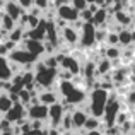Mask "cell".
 Segmentation results:
<instances>
[{
  "instance_id": "obj_1",
  "label": "cell",
  "mask_w": 135,
  "mask_h": 135,
  "mask_svg": "<svg viewBox=\"0 0 135 135\" xmlns=\"http://www.w3.org/2000/svg\"><path fill=\"white\" fill-rule=\"evenodd\" d=\"M56 75V69H48L45 67V63H38L36 65V70H34V77H36V87H45V89H50L51 84L55 82Z\"/></svg>"
},
{
  "instance_id": "obj_2",
  "label": "cell",
  "mask_w": 135,
  "mask_h": 135,
  "mask_svg": "<svg viewBox=\"0 0 135 135\" xmlns=\"http://www.w3.org/2000/svg\"><path fill=\"white\" fill-rule=\"evenodd\" d=\"M106 104H108V92L104 89H101V87L92 91V94H91V113H92V116L99 118L101 115H104Z\"/></svg>"
},
{
  "instance_id": "obj_3",
  "label": "cell",
  "mask_w": 135,
  "mask_h": 135,
  "mask_svg": "<svg viewBox=\"0 0 135 135\" xmlns=\"http://www.w3.org/2000/svg\"><path fill=\"white\" fill-rule=\"evenodd\" d=\"M60 91H62V94L65 96V101L67 103H80L84 99V92L79 91V87L74 86L70 80H62L60 82Z\"/></svg>"
},
{
  "instance_id": "obj_4",
  "label": "cell",
  "mask_w": 135,
  "mask_h": 135,
  "mask_svg": "<svg viewBox=\"0 0 135 135\" xmlns=\"http://www.w3.org/2000/svg\"><path fill=\"white\" fill-rule=\"evenodd\" d=\"M9 60L14 62V63H17V65H29V63L36 62V56L31 55V53L24 48H16L9 55Z\"/></svg>"
},
{
  "instance_id": "obj_5",
  "label": "cell",
  "mask_w": 135,
  "mask_h": 135,
  "mask_svg": "<svg viewBox=\"0 0 135 135\" xmlns=\"http://www.w3.org/2000/svg\"><path fill=\"white\" fill-rule=\"evenodd\" d=\"M63 116H65V108H63V104L55 103V104H51L48 108V118H50V122H51L53 128H56V127L62 123Z\"/></svg>"
},
{
  "instance_id": "obj_6",
  "label": "cell",
  "mask_w": 135,
  "mask_h": 135,
  "mask_svg": "<svg viewBox=\"0 0 135 135\" xmlns=\"http://www.w3.org/2000/svg\"><path fill=\"white\" fill-rule=\"evenodd\" d=\"M24 116H27V109L24 108V104H21V103H16V104L10 108V111L5 113V120H9L10 123L22 122Z\"/></svg>"
},
{
  "instance_id": "obj_7",
  "label": "cell",
  "mask_w": 135,
  "mask_h": 135,
  "mask_svg": "<svg viewBox=\"0 0 135 135\" xmlns=\"http://www.w3.org/2000/svg\"><path fill=\"white\" fill-rule=\"evenodd\" d=\"M96 41V29L92 22H84L80 29V43L84 46H91Z\"/></svg>"
},
{
  "instance_id": "obj_8",
  "label": "cell",
  "mask_w": 135,
  "mask_h": 135,
  "mask_svg": "<svg viewBox=\"0 0 135 135\" xmlns=\"http://www.w3.org/2000/svg\"><path fill=\"white\" fill-rule=\"evenodd\" d=\"M27 116H29L33 122H43L45 118H48V106L41 104V103H38V104H31L27 106Z\"/></svg>"
},
{
  "instance_id": "obj_9",
  "label": "cell",
  "mask_w": 135,
  "mask_h": 135,
  "mask_svg": "<svg viewBox=\"0 0 135 135\" xmlns=\"http://www.w3.org/2000/svg\"><path fill=\"white\" fill-rule=\"evenodd\" d=\"M58 17L62 21H70V22H75L79 19V10H75L72 5H60L58 7Z\"/></svg>"
},
{
  "instance_id": "obj_10",
  "label": "cell",
  "mask_w": 135,
  "mask_h": 135,
  "mask_svg": "<svg viewBox=\"0 0 135 135\" xmlns=\"http://www.w3.org/2000/svg\"><path fill=\"white\" fill-rule=\"evenodd\" d=\"M3 10H5V14H7V16H10L14 21H19L21 16L24 14L22 7H21L17 2H14V0H7V3H5V7H3Z\"/></svg>"
},
{
  "instance_id": "obj_11",
  "label": "cell",
  "mask_w": 135,
  "mask_h": 135,
  "mask_svg": "<svg viewBox=\"0 0 135 135\" xmlns=\"http://www.w3.org/2000/svg\"><path fill=\"white\" fill-rule=\"evenodd\" d=\"M87 113L80 111V109H75V111H72V125L75 127V128H82L84 125H86L87 122Z\"/></svg>"
},
{
  "instance_id": "obj_12",
  "label": "cell",
  "mask_w": 135,
  "mask_h": 135,
  "mask_svg": "<svg viewBox=\"0 0 135 135\" xmlns=\"http://www.w3.org/2000/svg\"><path fill=\"white\" fill-rule=\"evenodd\" d=\"M62 36H63V40H65V43L74 45V43L79 41V31L74 29V27H63L62 29Z\"/></svg>"
},
{
  "instance_id": "obj_13",
  "label": "cell",
  "mask_w": 135,
  "mask_h": 135,
  "mask_svg": "<svg viewBox=\"0 0 135 135\" xmlns=\"http://www.w3.org/2000/svg\"><path fill=\"white\" fill-rule=\"evenodd\" d=\"M38 98H40V103H41V104L48 106V108H50L51 104H55L56 101H58V99H56V92H53V91H50V89L43 91L40 96H38Z\"/></svg>"
},
{
  "instance_id": "obj_14",
  "label": "cell",
  "mask_w": 135,
  "mask_h": 135,
  "mask_svg": "<svg viewBox=\"0 0 135 135\" xmlns=\"http://www.w3.org/2000/svg\"><path fill=\"white\" fill-rule=\"evenodd\" d=\"M12 77L10 72V62L5 56H0V80H9Z\"/></svg>"
},
{
  "instance_id": "obj_15",
  "label": "cell",
  "mask_w": 135,
  "mask_h": 135,
  "mask_svg": "<svg viewBox=\"0 0 135 135\" xmlns=\"http://www.w3.org/2000/svg\"><path fill=\"white\" fill-rule=\"evenodd\" d=\"M12 106H14V101L10 99V96L5 94V92H0V113L5 115L7 111H10Z\"/></svg>"
},
{
  "instance_id": "obj_16",
  "label": "cell",
  "mask_w": 135,
  "mask_h": 135,
  "mask_svg": "<svg viewBox=\"0 0 135 135\" xmlns=\"http://www.w3.org/2000/svg\"><path fill=\"white\" fill-rule=\"evenodd\" d=\"M0 29H3L5 33H10L12 29H16V21L12 19L7 14H2V24H0Z\"/></svg>"
},
{
  "instance_id": "obj_17",
  "label": "cell",
  "mask_w": 135,
  "mask_h": 135,
  "mask_svg": "<svg viewBox=\"0 0 135 135\" xmlns=\"http://www.w3.org/2000/svg\"><path fill=\"white\" fill-rule=\"evenodd\" d=\"M106 21V10L104 9H98L94 14H92V24L98 26V24H103Z\"/></svg>"
},
{
  "instance_id": "obj_18",
  "label": "cell",
  "mask_w": 135,
  "mask_h": 135,
  "mask_svg": "<svg viewBox=\"0 0 135 135\" xmlns=\"http://www.w3.org/2000/svg\"><path fill=\"white\" fill-rule=\"evenodd\" d=\"M31 99H33V94H31V91L22 89V91L19 92V103H21V104L29 106V104H31Z\"/></svg>"
},
{
  "instance_id": "obj_19",
  "label": "cell",
  "mask_w": 135,
  "mask_h": 135,
  "mask_svg": "<svg viewBox=\"0 0 135 135\" xmlns=\"http://www.w3.org/2000/svg\"><path fill=\"white\" fill-rule=\"evenodd\" d=\"M118 40L122 45H128L130 41L133 40V33H130V31H120L118 33Z\"/></svg>"
},
{
  "instance_id": "obj_20",
  "label": "cell",
  "mask_w": 135,
  "mask_h": 135,
  "mask_svg": "<svg viewBox=\"0 0 135 135\" xmlns=\"http://www.w3.org/2000/svg\"><path fill=\"white\" fill-rule=\"evenodd\" d=\"M84 127H86V130H87V132H92V130H98V128H99V120L96 118V116H92V118L89 116Z\"/></svg>"
},
{
  "instance_id": "obj_21",
  "label": "cell",
  "mask_w": 135,
  "mask_h": 135,
  "mask_svg": "<svg viewBox=\"0 0 135 135\" xmlns=\"http://www.w3.org/2000/svg\"><path fill=\"white\" fill-rule=\"evenodd\" d=\"M72 7L75 10H79V14H80L82 10H86L89 7V3H87V0H72Z\"/></svg>"
},
{
  "instance_id": "obj_22",
  "label": "cell",
  "mask_w": 135,
  "mask_h": 135,
  "mask_svg": "<svg viewBox=\"0 0 135 135\" xmlns=\"http://www.w3.org/2000/svg\"><path fill=\"white\" fill-rule=\"evenodd\" d=\"M106 56H108V60H115L120 56V50L115 48V46H109L108 50H106Z\"/></svg>"
},
{
  "instance_id": "obj_23",
  "label": "cell",
  "mask_w": 135,
  "mask_h": 135,
  "mask_svg": "<svg viewBox=\"0 0 135 135\" xmlns=\"http://www.w3.org/2000/svg\"><path fill=\"white\" fill-rule=\"evenodd\" d=\"M17 3L22 7V10H27V9H31V7H33L34 0H17Z\"/></svg>"
},
{
  "instance_id": "obj_24",
  "label": "cell",
  "mask_w": 135,
  "mask_h": 135,
  "mask_svg": "<svg viewBox=\"0 0 135 135\" xmlns=\"http://www.w3.org/2000/svg\"><path fill=\"white\" fill-rule=\"evenodd\" d=\"M34 3H36L38 9H48V0H34Z\"/></svg>"
},
{
  "instance_id": "obj_25",
  "label": "cell",
  "mask_w": 135,
  "mask_h": 135,
  "mask_svg": "<svg viewBox=\"0 0 135 135\" xmlns=\"http://www.w3.org/2000/svg\"><path fill=\"white\" fill-rule=\"evenodd\" d=\"M108 70H109V62H106V60H104V62H103V65L99 67V72L104 74V72H108Z\"/></svg>"
},
{
  "instance_id": "obj_26",
  "label": "cell",
  "mask_w": 135,
  "mask_h": 135,
  "mask_svg": "<svg viewBox=\"0 0 135 135\" xmlns=\"http://www.w3.org/2000/svg\"><path fill=\"white\" fill-rule=\"evenodd\" d=\"M67 2H69V0H55V3H56L58 7H60V5H65Z\"/></svg>"
},
{
  "instance_id": "obj_27",
  "label": "cell",
  "mask_w": 135,
  "mask_h": 135,
  "mask_svg": "<svg viewBox=\"0 0 135 135\" xmlns=\"http://www.w3.org/2000/svg\"><path fill=\"white\" fill-rule=\"evenodd\" d=\"M87 135H103L99 130H92V132H87Z\"/></svg>"
}]
</instances>
